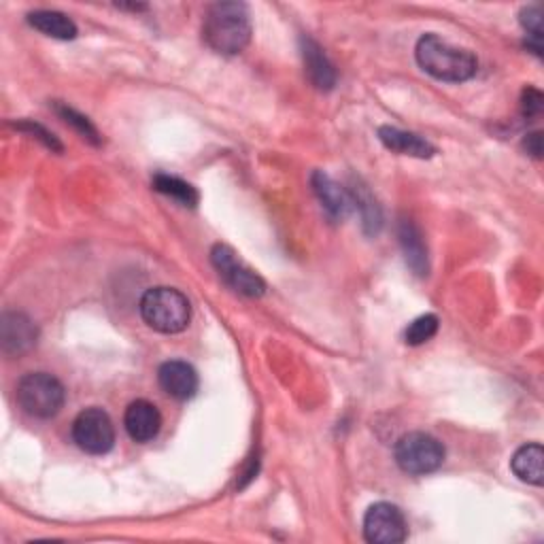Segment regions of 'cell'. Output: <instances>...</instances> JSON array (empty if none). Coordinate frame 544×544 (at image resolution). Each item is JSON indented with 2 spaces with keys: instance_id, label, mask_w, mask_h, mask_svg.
I'll list each match as a JSON object with an SVG mask.
<instances>
[{
  "instance_id": "obj_11",
  "label": "cell",
  "mask_w": 544,
  "mask_h": 544,
  "mask_svg": "<svg viewBox=\"0 0 544 544\" xmlns=\"http://www.w3.org/2000/svg\"><path fill=\"white\" fill-rule=\"evenodd\" d=\"M126 432L134 442H149L162 430V415L149 400H134L124 415Z\"/></svg>"
},
{
  "instance_id": "obj_22",
  "label": "cell",
  "mask_w": 544,
  "mask_h": 544,
  "mask_svg": "<svg viewBox=\"0 0 544 544\" xmlns=\"http://www.w3.org/2000/svg\"><path fill=\"white\" fill-rule=\"evenodd\" d=\"M56 111L60 113V117L64 119L66 124H71L83 136L85 141H90L92 145H100V134H98V130L94 128V124L90 122L88 117H83L81 113H77L75 109L66 107V105H58Z\"/></svg>"
},
{
  "instance_id": "obj_14",
  "label": "cell",
  "mask_w": 544,
  "mask_h": 544,
  "mask_svg": "<svg viewBox=\"0 0 544 544\" xmlns=\"http://www.w3.org/2000/svg\"><path fill=\"white\" fill-rule=\"evenodd\" d=\"M398 238L404 251V260L411 266L417 277H425L430 270L428 264V247L423 243V234L421 230L413 224L411 219H402L400 228H398Z\"/></svg>"
},
{
  "instance_id": "obj_9",
  "label": "cell",
  "mask_w": 544,
  "mask_h": 544,
  "mask_svg": "<svg viewBox=\"0 0 544 544\" xmlns=\"http://www.w3.org/2000/svg\"><path fill=\"white\" fill-rule=\"evenodd\" d=\"M39 330L24 313H5L0 321V343L7 355H22L37 345Z\"/></svg>"
},
{
  "instance_id": "obj_25",
  "label": "cell",
  "mask_w": 544,
  "mask_h": 544,
  "mask_svg": "<svg viewBox=\"0 0 544 544\" xmlns=\"http://www.w3.org/2000/svg\"><path fill=\"white\" fill-rule=\"evenodd\" d=\"M525 147H527V153H532L534 158H542V132L527 134Z\"/></svg>"
},
{
  "instance_id": "obj_10",
  "label": "cell",
  "mask_w": 544,
  "mask_h": 544,
  "mask_svg": "<svg viewBox=\"0 0 544 544\" xmlns=\"http://www.w3.org/2000/svg\"><path fill=\"white\" fill-rule=\"evenodd\" d=\"M158 383L164 394L175 400H190L198 391V374L194 366L181 360L164 362L158 370Z\"/></svg>"
},
{
  "instance_id": "obj_7",
  "label": "cell",
  "mask_w": 544,
  "mask_h": 544,
  "mask_svg": "<svg viewBox=\"0 0 544 544\" xmlns=\"http://www.w3.org/2000/svg\"><path fill=\"white\" fill-rule=\"evenodd\" d=\"M211 262L219 277L224 279L234 292L245 294L249 298H260L266 294V283L260 275H255L251 268H247L236 253L226 245H215L211 251Z\"/></svg>"
},
{
  "instance_id": "obj_15",
  "label": "cell",
  "mask_w": 544,
  "mask_h": 544,
  "mask_svg": "<svg viewBox=\"0 0 544 544\" xmlns=\"http://www.w3.org/2000/svg\"><path fill=\"white\" fill-rule=\"evenodd\" d=\"M379 139L387 149L400 153V156H413V158L425 160V158H432L436 153V147L430 145L425 139H421L419 134L404 132L400 128L381 126Z\"/></svg>"
},
{
  "instance_id": "obj_13",
  "label": "cell",
  "mask_w": 544,
  "mask_h": 544,
  "mask_svg": "<svg viewBox=\"0 0 544 544\" xmlns=\"http://www.w3.org/2000/svg\"><path fill=\"white\" fill-rule=\"evenodd\" d=\"M311 185H313L315 196L321 202V207L326 209V213L334 221H340L349 215V211L353 207L351 194L347 190H343V187H340L330 175L317 170V173H313V177H311Z\"/></svg>"
},
{
  "instance_id": "obj_21",
  "label": "cell",
  "mask_w": 544,
  "mask_h": 544,
  "mask_svg": "<svg viewBox=\"0 0 544 544\" xmlns=\"http://www.w3.org/2000/svg\"><path fill=\"white\" fill-rule=\"evenodd\" d=\"M438 332V317L436 315H421L417 317L411 326L404 332V343L411 347H419L423 343H428L430 338H434Z\"/></svg>"
},
{
  "instance_id": "obj_6",
  "label": "cell",
  "mask_w": 544,
  "mask_h": 544,
  "mask_svg": "<svg viewBox=\"0 0 544 544\" xmlns=\"http://www.w3.org/2000/svg\"><path fill=\"white\" fill-rule=\"evenodd\" d=\"M73 440L90 455H105L115 445V428L102 408H85L73 421Z\"/></svg>"
},
{
  "instance_id": "obj_12",
  "label": "cell",
  "mask_w": 544,
  "mask_h": 544,
  "mask_svg": "<svg viewBox=\"0 0 544 544\" xmlns=\"http://www.w3.org/2000/svg\"><path fill=\"white\" fill-rule=\"evenodd\" d=\"M300 51H302V62H304V71L309 75L311 83L317 90L328 92L336 85V71L330 58L326 56V51L321 49L317 41L311 37H302L300 39Z\"/></svg>"
},
{
  "instance_id": "obj_8",
  "label": "cell",
  "mask_w": 544,
  "mask_h": 544,
  "mask_svg": "<svg viewBox=\"0 0 544 544\" xmlns=\"http://www.w3.org/2000/svg\"><path fill=\"white\" fill-rule=\"evenodd\" d=\"M364 536L372 544H398L408 536L404 513L389 502L372 504L364 515Z\"/></svg>"
},
{
  "instance_id": "obj_16",
  "label": "cell",
  "mask_w": 544,
  "mask_h": 544,
  "mask_svg": "<svg viewBox=\"0 0 544 544\" xmlns=\"http://www.w3.org/2000/svg\"><path fill=\"white\" fill-rule=\"evenodd\" d=\"M542 462H544V451L538 442H532V445H523L521 449H517L513 459H510V468H513L519 481L540 487L544 481Z\"/></svg>"
},
{
  "instance_id": "obj_18",
  "label": "cell",
  "mask_w": 544,
  "mask_h": 544,
  "mask_svg": "<svg viewBox=\"0 0 544 544\" xmlns=\"http://www.w3.org/2000/svg\"><path fill=\"white\" fill-rule=\"evenodd\" d=\"M153 187H156L160 194L173 198L179 204H183V207H190V209H194L200 200L198 192L190 183H185V181H181L177 177H170V175H158L156 179H153Z\"/></svg>"
},
{
  "instance_id": "obj_17",
  "label": "cell",
  "mask_w": 544,
  "mask_h": 544,
  "mask_svg": "<svg viewBox=\"0 0 544 544\" xmlns=\"http://www.w3.org/2000/svg\"><path fill=\"white\" fill-rule=\"evenodd\" d=\"M28 24L32 28H37L39 32L47 34V37H51V39L73 41L77 37L75 22L60 11H49V9L32 11V13H28Z\"/></svg>"
},
{
  "instance_id": "obj_2",
  "label": "cell",
  "mask_w": 544,
  "mask_h": 544,
  "mask_svg": "<svg viewBox=\"0 0 544 544\" xmlns=\"http://www.w3.org/2000/svg\"><path fill=\"white\" fill-rule=\"evenodd\" d=\"M202 39L217 54H241L251 41V20L247 5L217 3L209 7L202 24Z\"/></svg>"
},
{
  "instance_id": "obj_24",
  "label": "cell",
  "mask_w": 544,
  "mask_h": 544,
  "mask_svg": "<svg viewBox=\"0 0 544 544\" xmlns=\"http://www.w3.org/2000/svg\"><path fill=\"white\" fill-rule=\"evenodd\" d=\"M542 94L536 88H527L523 92V100H521V109L525 117H538L542 113Z\"/></svg>"
},
{
  "instance_id": "obj_5",
  "label": "cell",
  "mask_w": 544,
  "mask_h": 544,
  "mask_svg": "<svg viewBox=\"0 0 544 544\" xmlns=\"http://www.w3.org/2000/svg\"><path fill=\"white\" fill-rule=\"evenodd\" d=\"M394 457L400 470L406 474L423 476L436 472L442 466V462H445V447L430 434L408 432L396 442Z\"/></svg>"
},
{
  "instance_id": "obj_23",
  "label": "cell",
  "mask_w": 544,
  "mask_h": 544,
  "mask_svg": "<svg viewBox=\"0 0 544 544\" xmlns=\"http://www.w3.org/2000/svg\"><path fill=\"white\" fill-rule=\"evenodd\" d=\"M15 128H17V130H22V132L32 134L34 139H39V141H41L45 147H49V149H54V151H62V145H60V141L56 139V136L51 134L49 130H45L43 126H39V124H32V122H20V124H15Z\"/></svg>"
},
{
  "instance_id": "obj_19",
  "label": "cell",
  "mask_w": 544,
  "mask_h": 544,
  "mask_svg": "<svg viewBox=\"0 0 544 544\" xmlns=\"http://www.w3.org/2000/svg\"><path fill=\"white\" fill-rule=\"evenodd\" d=\"M351 194V200L357 209H360L362 213V224L366 228L368 234H377L381 230V224H383V215H381V209H379V204L374 202V198L370 196V192L366 190L364 185L360 187H353V190L349 192Z\"/></svg>"
},
{
  "instance_id": "obj_4",
  "label": "cell",
  "mask_w": 544,
  "mask_h": 544,
  "mask_svg": "<svg viewBox=\"0 0 544 544\" xmlns=\"http://www.w3.org/2000/svg\"><path fill=\"white\" fill-rule=\"evenodd\" d=\"M64 400V385L49 372H30L17 383V402L30 417H56L62 411Z\"/></svg>"
},
{
  "instance_id": "obj_20",
  "label": "cell",
  "mask_w": 544,
  "mask_h": 544,
  "mask_svg": "<svg viewBox=\"0 0 544 544\" xmlns=\"http://www.w3.org/2000/svg\"><path fill=\"white\" fill-rule=\"evenodd\" d=\"M519 22L527 32V45L534 49V54H542V9L540 5L523 7L519 13Z\"/></svg>"
},
{
  "instance_id": "obj_1",
  "label": "cell",
  "mask_w": 544,
  "mask_h": 544,
  "mask_svg": "<svg viewBox=\"0 0 544 544\" xmlns=\"http://www.w3.org/2000/svg\"><path fill=\"white\" fill-rule=\"evenodd\" d=\"M417 64L438 81L462 83L476 75L479 60L468 49L455 47L438 34H423L415 47Z\"/></svg>"
},
{
  "instance_id": "obj_3",
  "label": "cell",
  "mask_w": 544,
  "mask_h": 544,
  "mask_svg": "<svg viewBox=\"0 0 544 544\" xmlns=\"http://www.w3.org/2000/svg\"><path fill=\"white\" fill-rule=\"evenodd\" d=\"M139 309L147 326L160 334H179L192 319L190 300L175 287L147 289Z\"/></svg>"
}]
</instances>
